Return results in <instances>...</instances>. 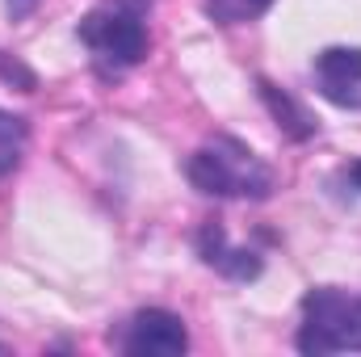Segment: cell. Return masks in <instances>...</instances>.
I'll return each mask as SVG.
<instances>
[{"label":"cell","mask_w":361,"mask_h":357,"mask_svg":"<svg viewBox=\"0 0 361 357\" xmlns=\"http://www.w3.org/2000/svg\"><path fill=\"white\" fill-rule=\"evenodd\" d=\"M185 177L197 193L210 198H252L265 202L273 193V169L235 135H214L210 143H202L189 164Z\"/></svg>","instance_id":"6da1fadb"},{"label":"cell","mask_w":361,"mask_h":357,"mask_svg":"<svg viewBox=\"0 0 361 357\" xmlns=\"http://www.w3.org/2000/svg\"><path fill=\"white\" fill-rule=\"evenodd\" d=\"M298 353H361V294L341 286H315L302 298V324L294 337Z\"/></svg>","instance_id":"7a4b0ae2"},{"label":"cell","mask_w":361,"mask_h":357,"mask_svg":"<svg viewBox=\"0 0 361 357\" xmlns=\"http://www.w3.org/2000/svg\"><path fill=\"white\" fill-rule=\"evenodd\" d=\"M80 42L89 47L92 68L101 76H122L147 55V30L135 13L126 8H92L76 25Z\"/></svg>","instance_id":"3957f363"},{"label":"cell","mask_w":361,"mask_h":357,"mask_svg":"<svg viewBox=\"0 0 361 357\" xmlns=\"http://www.w3.org/2000/svg\"><path fill=\"white\" fill-rule=\"evenodd\" d=\"M114 345L126 357H180L189 349V332L177 311L143 307L114 332Z\"/></svg>","instance_id":"277c9868"},{"label":"cell","mask_w":361,"mask_h":357,"mask_svg":"<svg viewBox=\"0 0 361 357\" xmlns=\"http://www.w3.org/2000/svg\"><path fill=\"white\" fill-rule=\"evenodd\" d=\"M315 92L336 109H361V47H328L311 63Z\"/></svg>","instance_id":"5b68a950"},{"label":"cell","mask_w":361,"mask_h":357,"mask_svg":"<svg viewBox=\"0 0 361 357\" xmlns=\"http://www.w3.org/2000/svg\"><path fill=\"white\" fill-rule=\"evenodd\" d=\"M193 244H197L202 265H210L214 273H223V277H231V282H252V277H261V269H265V261H261L252 248H235V244L227 240V231H223L219 219H206V223L197 227Z\"/></svg>","instance_id":"8992f818"},{"label":"cell","mask_w":361,"mask_h":357,"mask_svg":"<svg viewBox=\"0 0 361 357\" xmlns=\"http://www.w3.org/2000/svg\"><path fill=\"white\" fill-rule=\"evenodd\" d=\"M257 89H261V101L269 105L273 122L290 135V139H311L315 135V122H311V114L290 97L286 89H277V85H269V80H257Z\"/></svg>","instance_id":"52a82bcc"},{"label":"cell","mask_w":361,"mask_h":357,"mask_svg":"<svg viewBox=\"0 0 361 357\" xmlns=\"http://www.w3.org/2000/svg\"><path fill=\"white\" fill-rule=\"evenodd\" d=\"M25 143H30V122L0 109V181L8 173H17V164L25 156Z\"/></svg>","instance_id":"ba28073f"},{"label":"cell","mask_w":361,"mask_h":357,"mask_svg":"<svg viewBox=\"0 0 361 357\" xmlns=\"http://www.w3.org/2000/svg\"><path fill=\"white\" fill-rule=\"evenodd\" d=\"M273 0H206V13L219 21V25H244L252 17H261Z\"/></svg>","instance_id":"9c48e42d"},{"label":"cell","mask_w":361,"mask_h":357,"mask_svg":"<svg viewBox=\"0 0 361 357\" xmlns=\"http://www.w3.org/2000/svg\"><path fill=\"white\" fill-rule=\"evenodd\" d=\"M0 76H4L8 85L17 80V89H21V92H30V89H34V85H38V80H34V72H30V68H21L17 59H8L4 51H0Z\"/></svg>","instance_id":"30bf717a"},{"label":"cell","mask_w":361,"mask_h":357,"mask_svg":"<svg viewBox=\"0 0 361 357\" xmlns=\"http://www.w3.org/2000/svg\"><path fill=\"white\" fill-rule=\"evenodd\" d=\"M332 189L345 198V193H361V160H349L336 177H332Z\"/></svg>","instance_id":"8fae6325"},{"label":"cell","mask_w":361,"mask_h":357,"mask_svg":"<svg viewBox=\"0 0 361 357\" xmlns=\"http://www.w3.org/2000/svg\"><path fill=\"white\" fill-rule=\"evenodd\" d=\"M4 4H8L13 21H21V17H30V13H34V4H38V0H4Z\"/></svg>","instance_id":"7c38bea8"}]
</instances>
